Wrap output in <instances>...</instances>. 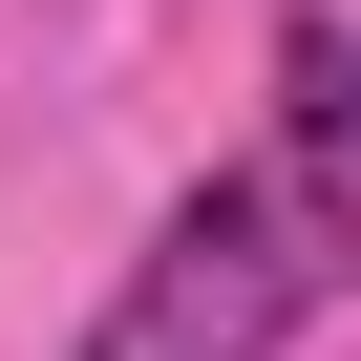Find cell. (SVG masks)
Wrapping results in <instances>:
<instances>
[{
    "label": "cell",
    "mask_w": 361,
    "mask_h": 361,
    "mask_svg": "<svg viewBox=\"0 0 361 361\" xmlns=\"http://www.w3.org/2000/svg\"><path fill=\"white\" fill-rule=\"evenodd\" d=\"M276 106H298V170H276L298 255H361V22H298L276 43Z\"/></svg>",
    "instance_id": "cell-2"
},
{
    "label": "cell",
    "mask_w": 361,
    "mask_h": 361,
    "mask_svg": "<svg viewBox=\"0 0 361 361\" xmlns=\"http://www.w3.org/2000/svg\"><path fill=\"white\" fill-rule=\"evenodd\" d=\"M298 298H319V255L276 213V170H213V192H170V234L128 255V298H106L85 361H276Z\"/></svg>",
    "instance_id": "cell-1"
}]
</instances>
